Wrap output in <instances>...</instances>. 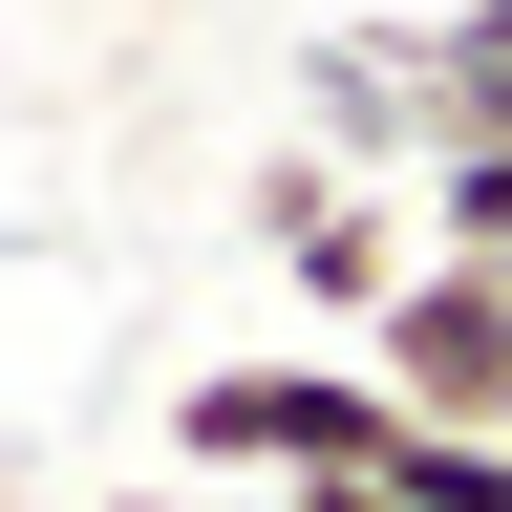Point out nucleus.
Listing matches in <instances>:
<instances>
[{
    "instance_id": "nucleus-1",
    "label": "nucleus",
    "mask_w": 512,
    "mask_h": 512,
    "mask_svg": "<svg viewBox=\"0 0 512 512\" xmlns=\"http://www.w3.org/2000/svg\"><path fill=\"white\" fill-rule=\"evenodd\" d=\"M171 448L214 491H384L406 470V406H384L363 342H320V363H192L171 384Z\"/></svg>"
},
{
    "instance_id": "nucleus-2",
    "label": "nucleus",
    "mask_w": 512,
    "mask_h": 512,
    "mask_svg": "<svg viewBox=\"0 0 512 512\" xmlns=\"http://www.w3.org/2000/svg\"><path fill=\"white\" fill-rule=\"evenodd\" d=\"M256 256L320 299V342H363V320L427 278V214H406L384 171H342V150H278V171H256Z\"/></svg>"
},
{
    "instance_id": "nucleus-4",
    "label": "nucleus",
    "mask_w": 512,
    "mask_h": 512,
    "mask_svg": "<svg viewBox=\"0 0 512 512\" xmlns=\"http://www.w3.org/2000/svg\"><path fill=\"white\" fill-rule=\"evenodd\" d=\"M299 128H320L342 171H384V192H406V171L448 150V128H427V43H406V22H342V43L299 64Z\"/></svg>"
},
{
    "instance_id": "nucleus-5",
    "label": "nucleus",
    "mask_w": 512,
    "mask_h": 512,
    "mask_svg": "<svg viewBox=\"0 0 512 512\" xmlns=\"http://www.w3.org/2000/svg\"><path fill=\"white\" fill-rule=\"evenodd\" d=\"M406 43H427V128H448V150H512V0H448V22H406Z\"/></svg>"
},
{
    "instance_id": "nucleus-7",
    "label": "nucleus",
    "mask_w": 512,
    "mask_h": 512,
    "mask_svg": "<svg viewBox=\"0 0 512 512\" xmlns=\"http://www.w3.org/2000/svg\"><path fill=\"white\" fill-rule=\"evenodd\" d=\"M384 491H406V512H512V448H491V427H406Z\"/></svg>"
},
{
    "instance_id": "nucleus-3",
    "label": "nucleus",
    "mask_w": 512,
    "mask_h": 512,
    "mask_svg": "<svg viewBox=\"0 0 512 512\" xmlns=\"http://www.w3.org/2000/svg\"><path fill=\"white\" fill-rule=\"evenodd\" d=\"M363 363H384L406 427H491L512 448V278H491V256H427V278L363 320Z\"/></svg>"
},
{
    "instance_id": "nucleus-6",
    "label": "nucleus",
    "mask_w": 512,
    "mask_h": 512,
    "mask_svg": "<svg viewBox=\"0 0 512 512\" xmlns=\"http://www.w3.org/2000/svg\"><path fill=\"white\" fill-rule=\"evenodd\" d=\"M406 214H427V256H491V278H512V150H448V171H406Z\"/></svg>"
},
{
    "instance_id": "nucleus-8",
    "label": "nucleus",
    "mask_w": 512,
    "mask_h": 512,
    "mask_svg": "<svg viewBox=\"0 0 512 512\" xmlns=\"http://www.w3.org/2000/svg\"><path fill=\"white\" fill-rule=\"evenodd\" d=\"M107 512H214V491H107Z\"/></svg>"
}]
</instances>
